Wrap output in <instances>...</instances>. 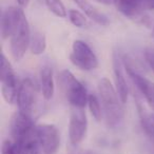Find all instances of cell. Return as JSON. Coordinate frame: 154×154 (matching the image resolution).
Masks as SVG:
<instances>
[{"instance_id":"obj_13","label":"cell","mask_w":154,"mask_h":154,"mask_svg":"<svg viewBox=\"0 0 154 154\" xmlns=\"http://www.w3.org/2000/svg\"><path fill=\"white\" fill-rule=\"evenodd\" d=\"M39 79H40V89L43 98L45 100H51L55 93L53 69L50 66H43L40 70Z\"/></svg>"},{"instance_id":"obj_21","label":"cell","mask_w":154,"mask_h":154,"mask_svg":"<svg viewBox=\"0 0 154 154\" xmlns=\"http://www.w3.org/2000/svg\"><path fill=\"white\" fill-rule=\"evenodd\" d=\"M140 122L143 130L149 136V138L154 143V122H152L149 115H145V114H143V112L140 113Z\"/></svg>"},{"instance_id":"obj_18","label":"cell","mask_w":154,"mask_h":154,"mask_svg":"<svg viewBox=\"0 0 154 154\" xmlns=\"http://www.w3.org/2000/svg\"><path fill=\"white\" fill-rule=\"evenodd\" d=\"M45 3L48 10L57 17L66 18L68 16V12L61 0H45Z\"/></svg>"},{"instance_id":"obj_19","label":"cell","mask_w":154,"mask_h":154,"mask_svg":"<svg viewBox=\"0 0 154 154\" xmlns=\"http://www.w3.org/2000/svg\"><path fill=\"white\" fill-rule=\"evenodd\" d=\"M69 19H70L71 23L76 28H86L89 24L87 17L82 13V12L77 11V10L71 9L68 12Z\"/></svg>"},{"instance_id":"obj_26","label":"cell","mask_w":154,"mask_h":154,"mask_svg":"<svg viewBox=\"0 0 154 154\" xmlns=\"http://www.w3.org/2000/svg\"><path fill=\"white\" fill-rule=\"evenodd\" d=\"M152 36L154 37V24H153V28H152Z\"/></svg>"},{"instance_id":"obj_15","label":"cell","mask_w":154,"mask_h":154,"mask_svg":"<svg viewBox=\"0 0 154 154\" xmlns=\"http://www.w3.org/2000/svg\"><path fill=\"white\" fill-rule=\"evenodd\" d=\"M47 49V38L45 34L38 30H35L31 36L30 51L34 55H41Z\"/></svg>"},{"instance_id":"obj_20","label":"cell","mask_w":154,"mask_h":154,"mask_svg":"<svg viewBox=\"0 0 154 154\" xmlns=\"http://www.w3.org/2000/svg\"><path fill=\"white\" fill-rule=\"evenodd\" d=\"M1 154H21V146L13 139H7L1 146Z\"/></svg>"},{"instance_id":"obj_11","label":"cell","mask_w":154,"mask_h":154,"mask_svg":"<svg viewBox=\"0 0 154 154\" xmlns=\"http://www.w3.org/2000/svg\"><path fill=\"white\" fill-rule=\"evenodd\" d=\"M22 11L21 8L9 7L2 11L1 14V23H0V34L1 38L5 40L11 37L16 24L20 18Z\"/></svg>"},{"instance_id":"obj_14","label":"cell","mask_w":154,"mask_h":154,"mask_svg":"<svg viewBox=\"0 0 154 154\" xmlns=\"http://www.w3.org/2000/svg\"><path fill=\"white\" fill-rule=\"evenodd\" d=\"M78 8L85 13L87 17H89L91 20L96 22L97 24L101 26H107L110 24V19L108 18L107 15L99 12L95 7H93L88 0H73Z\"/></svg>"},{"instance_id":"obj_8","label":"cell","mask_w":154,"mask_h":154,"mask_svg":"<svg viewBox=\"0 0 154 154\" xmlns=\"http://www.w3.org/2000/svg\"><path fill=\"white\" fill-rule=\"evenodd\" d=\"M37 139L43 154H56L60 147V133L57 127L52 124L36 126Z\"/></svg>"},{"instance_id":"obj_4","label":"cell","mask_w":154,"mask_h":154,"mask_svg":"<svg viewBox=\"0 0 154 154\" xmlns=\"http://www.w3.org/2000/svg\"><path fill=\"white\" fill-rule=\"evenodd\" d=\"M0 82H1V94L3 99L7 103L12 105L17 100L19 85L11 62L8 60L3 53H1Z\"/></svg>"},{"instance_id":"obj_16","label":"cell","mask_w":154,"mask_h":154,"mask_svg":"<svg viewBox=\"0 0 154 154\" xmlns=\"http://www.w3.org/2000/svg\"><path fill=\"white\" fill-rule=\"evenodd\" d=\"M20 146H21V154H39L41 148L37 139L36 131L32 135L26 137L23 141H21Z\"/></svg>"},{"instance_id":"obj_24","label":"cell","mask_w":154,"mask_h":154,"mask_svg":"<svg viewBox=\"0 0 154 154\" xmlns=\"http://www.w3.org/2000/svg\"><path fill=\"white\" fill-rule=\"evenodd\" d=\"M16 2L18 3V5H19L21 9H23V8H26L29 5L30 0H16Z\"/></svg>"},{"instance_id":"obj_23","label":"cell","mask_w":154,"mask_h":154,"mask_svg":"<svg viewBox=\"0 0 154 154\" xmlns=\"http://www.w3.org/2000/svg\"><path fill=\"white\" fill-rule=\"evenodd\" d=\"M138 1L145 11H148V10L154 11V0H138Z\"/></svg>"},{"instance_id":"obj_22","label":"cell","mask_w":154,"mask_h":154,"mask_svg":"<svg viewBox=\"0 0 154 154\" xmlns=\"http://www.w3.org/2000/svg\"><path fill=\"white\" fill-rule=\"evenodd\" d=\"M145 58L147 60L148 64L150 66V68L153 70L154 72V49L150 48V49H147L145 51Z\"/></svg>"},{"instance_id":"obj_17","label":"cell","mask_w":154,"mask_h":154,"mask_svg":"<svg viewBox=\"0 0 154 154\" xmlns=\"http://www.w3.org/2000/svg\"><path fill=\"white\" fill-rule=\"evenodd\" d=\"M88 107H89V110H90L91 115L94 117V119L96 120V122H100L101 118H103V111L100 106V99H99L98 96H97L96 94H94V93L89 94Z\"/></svg>"},{"instance_id":"obj_1","label":"cell","mask_w":154,"mask_h":154,"mask_svg":"<svg viewBox=\"0 0 154 154\" xmlns=\"http://www.w3.org/2000/svg\"><path fill=\"white\" fill-rule=\"evenodd\" d=\"M98 94L108 127L111 129L117 128L124 119L125 110L115 86L106 77L101 78L98 82Z\"/></svg>"},{"instance_id":"obj_12","label":"cell","mask_w":154,"mask_h":154,"mask_svg":"<svg viewBox=\"0 0 154 154\" xmlns=\"http://www.w3.org/2000/svg\"><path fill=\"white\" fill-rule=\"evenodd\" d=\"M113 74H114V84L115 89L122 99V103H126L129 96V88L125 78L124 71H122V63L116 53L113 54Z\"/></svg>"},{"instance_id":"obj_3","label":"cell","mask_w":154,"mask_h":154,"mask_svg":"<svg viewBox=\"0 0 154 154\" xmlns=\"http://www.w3.org/2000/svg\"><path fill=\"white\" fill-rule=\"evenodd\" d=\"M30 24L26 17V14L22 11L20 18L10 37V51L14 60L20 61L24 57L28 49H30L31 43Z\"/></svg>"},{"instance_id":"obj_10","label":"cell","mask_w":154,"mask_h":154,"mask_svg":"<svg viewBox=\"0 0 154 154\" xmlns=\"http://www.w3.org/2000/svg\"><path fill=\"white\" fill-rule=\"evenodd\" d=\"M35 131L36 126L33 122L32 117L21 113L20 111L14 114L11 120V136L13 140L20 143Z\"/></svg>"},{"instance_id":"obj_6","label":"cell","mask_w":154,"mask_h":154,"mask_svg":"<svg viewBox=\"0 0 154 154\" xmlns=\"http://www.w3.org/2000/svg\"><path fill=\"white\" fill-rule=\"evenodd\" d=\"M88 132V119L85 108L72 107L69 122V139L73 146L79 145L86 138Z\"/></svg>"},{"instance_id":"obj_25","label":"cell","mask_w":154,"mask_h":154,"mask_svg":"<svg viewBox=\"0 0 154 154\" xmlns=\"http://www.w3.org/2000/svg\"><path fill=\"white\" fill-rule=\"evenodd\" d=\"M95 1L101 3V5H113V3H114V0H95Z\"/></svg>"},{"instance_id":"obj_2","label":"cell","mask_w":154,"mask_h":154,"mask_svg":"<svg viewBox=\"0 0 154 154\" xmlns=\"http://www.w3.org/2000/svg\"><path fill=\"white\" fill-rule=\"evenodd\" d=\"M59 86L71 107L86 108L88 105L89 93L86 87L77 79L69 70H63L58 77Z\"/></svg>"},{"instance_id":"obj_7","label":"cell","mask_w":154,"mask_h":154,"mask_svg":"<svg viewBox=\"0 0 154 154\" xmlns=\"http://www.w3.org/2000/svg\"><path fill=\"white\" fill-rule=\"evenodd\" d=\"M113 5L125 17L146 28H153L149 15L146 14V11L141 8L138 0H114Z\"/></svg>"},{"instance_id":"obj_5","label":"cell","mask_w":154,"mask_h":154,"mask_svg":"<svg viewBox=\"0 0 154 154\" xmlns=\"http://www.w3.org/2000/svg\"><path fill=\"white\" fill-rule=\"evenodd\" d=\"M70 61L82 71H93L98 68V58L90 45L84 40H75L72 45Z\"/></svg>"},{"instance_id":"obj_9","label":"cell","mask_w":154,"mask_h":154,"mask_svg":"<svg viewBox=\"0 0 154 154\" xmlns=\"http://www.w3.org/2000/svg\"><path fill=\"white\" fill-rule=\"evenodd\" d=\"M18 111L32 117L36 103V87L31 78H26L21 82L17 95Z\"/></svg>"}]
</instances>
